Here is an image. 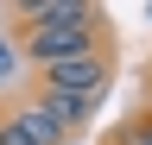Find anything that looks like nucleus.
Listing matches in <instances>:
<instances>
[{
	"label": "nucleus",
	"instance_id": "obj_1",
	"mask_svg": "<svg viewBox=\"0 0 152 145\" xmlns=\"http://www.w3.org/2000/svg\"><path fill=\"white\" fill-rule=\"evenodd\" d=\"M95 50H102L95 6H76V0L64 6V19L26 32V63H38V69H57V63H76V57H95Z\"/></svg>",
	"mask_w": 152,
	"mask_h": 145
},
{
	"label": "nucleus",
	"instance_id": "obj_2",
	"mask_svg": "<svg viewBox=\"0 0 152 145\" xmlns=\"http://www.w3.org/2000/svg\"><path fill=\"white\" fill-rule=\"evenodd\" d=\"M108 50H95V57H76V63H57V69H45L38 76V88H51V95H64V101H76V107H89L95 114V101L108 95Z\"/></svg>",
	"mask_w": 152,
	"mask_h": 145
},
{
	"label": "nucleus",
	"instance_id": "obj_3",
	"mask_svg": "<svg viewBox=\"0 0 152 145\" xmlns=\"http://www.w3.org/2000/svg\"><path fill=\"white\" fill-rule=\"evenodd\" d=\"M32 107H45L51 126H57V133H70V139L89 126V107H76V101H64V95H51V88H32Z\"/></svg>",
	"mask_w": 152,
	"mask_h": 145
},
{
	"label": "nucleus",
	"instance_id": "obj_4",
	"mask_svg": "<svg viewBox=\"0 0 152 145\" xmlns=\"http://www.w3.org/2000/svg\"><path fill=\"white\" fill-rule=\"evenodd\" d=\"M19 120L32 126V139H38V145H64V139H70V133H57L51 114H45V107H32V101H19Z\"/></svg>",
	"mask_w": 152,
	"mask_h": 145
},
{
	"label": "nucleus",
	"instance_id": "obj_5",
	"mask_svg": "<svg viewBox=\"0 0 152 145\" xmlns=\"http://www.w3.org/2000/svg\"><path fill=\"white\" fill-rule=\"evenodd\" d=\"M64 6H70V0H19V19H26V25H51V19H64Z\"/></svg>",
	"mask_w": 152,
	"mask_h": 145
},
{
	"label": "nucleus",
	"instance_id": "obj_6",
	"mask_svg": "<svg viewBox=\"0 0 152 145\" xmlns=\"http://www.w3.org/2000/svg\"><path fill=\"white\" fill-rule=\"evenodd\" d=\"M0 145H38V139H32V126L19 120V107H13L7 120H0Z\"/></svg>",
	"mask_w": 152,
	"mask_h": 145
},
{
	"label": "nucleus",
	"instance_id": "obj_7",
	"mask_svg": "<svg viewBox=\"0 0 152 145\" xmlns=\"http://www.w3.org/2000/svg\"><path fill=\"white\" fill-rule=\"evenodd\" d=\"M114 145H152V114H140V120H133V126H127Z\"/></svg>",
	"mask_w": 152,
	"mask_h": 145
},
{
	"label": "nucleus",
	"instance_id": "obj_8",
	"mask_svg": "<svg viewBox=\"0 0 152 145\" xmlns=\"http://www.w3.org/2000/svg\"><path fill=\"white\" fill-rule=\"evenodd\" d=\"M13 69H19V50H13L7 38H0V82H7V76H13Z\"/></svg>",
	"mask_w": 152,
	"mask_h": 145
}]
</instances>
